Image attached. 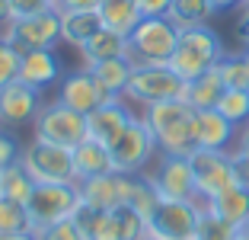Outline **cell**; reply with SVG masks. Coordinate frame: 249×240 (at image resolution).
I'll return each mask as SVG.
<instances>
[{
  "label": "cell",
  "mask_w": 249,
  "mask_h": 240,
  "mask_svg": "<svg viewBox=\"0 0 249 240\" xmlns=\"http://www.w3.org/2000/svg\"><path fill=\"white\" fill-rule=\"evenodd\" d=\"M154 135L157 147L163 154H179V157H189L198 147L195 141V109H192L185 100H166V102H154V106H144V116H141Z\"/></svg>",
  "instance_id": "1"
},
{
  "label": "cell",
  "mask_w": 249,
  "mask_h": 240,
  "mask_svg": "<svg viewBox=\"0 0 249 240\" xmlns=\"http://www.w3.org/2000/svg\"><path fill=\"white\" fill-rule=\"evenodd\" d=\"M224 55H227L224 42L211 26H192V29H179V45L169 58V67L189 83V80L201 77L205 71L217 67Z\"/></svg>",
  "instance_id": "2"
},
{
  "label": "cell",
  "mask_w": 249,
  "mask_h": 240,
  "mask_svg": "<svg viewBox=\"0 0 249 240\" xmlns=\"http://www.w3.org/2000/svg\"><path fill=\"white\" fill-rule=\"evenodd\" d=\"M179 45V26L169 16H144L128 32V58L134 64H169Z\"/></svg>",
  "instance_id": "3"
},
{
  "label": "cell",
  "mask_w": 249,
  "mask_h": 240,
  "mask_svg": "<svg viewBox=\"0 0 249 240\" xmlns=\"http://www.w3.org/2000/svg\"><path fill=\"white\" fill-rule=\"evenodd\" d=\"M32 135L38 141H48V144H61V147H77L80 141L89 138V122L83 112L71 109L67 102L52 100L45 102L38 116L32 119Z\"/></svg>",
  "instance_id": "4"
},
{
  "label": "cell",
  "mask_w": 249,
  "mask_h": 240,
  "mask_svg": "<svg viewBox=\"0 0 249 240\" xmlns=\"http://www.w3.org/2000/svg\"><path fill=\"white\" fill-rule=\"evenodd\" d=\"M185 83L169 64H134L131 83H128V100L141 106H154L166 100H185Z\"/></svg>",
  "instance_id": "5"
},
{
  "label": "cell",
  "mask_w": 249,
  "mask_h": 240,
  "mask_svg": "<svg viewBox=\"0 0 249 240\" xmlns=\"http://www.w3.org/2000/svg\"><path fill=\"white\" fill-rule=\"evenodd\" d=\"M201 208V199H163L147 218V234L157 240H195Z\"/></svg>",
  "instance_id": "6"
},
{
  "label": "cell",
  "mask_w": 249,
  "mask_h": 240,
  "mask_svg": "<svg viewBox=\"0 0 249 240\" xmlns=\"http://www.w3.org/2000/svg\"><path fill=\"white\" fill-rule=\"evenodd\" d=\"M22 163L36 176V182H77L71 147L32 138V144H26V151H22Z\"/></svg>",
  "instance_id": "7"
},
{
  "label": "cell",
  "mask_w": 249,
  "mask_h": 240,
  "mask_svg": "<svg viewBox=\"0 0 249 240\" xmlns=\"http://www.w3.org/2000/svg\"><path fill=\"white\" fill-rule=\"evenodd\" d=\"M3 39L16 45L19 51H36V48H54L61 39V10H45L32 16H16L3 29Z\"/></svg>",
  "instance_id": "8"
},
{
  "label": "cell",
  "mask_w": 249,
  "mask_h": 240,
  "mask_svg": "<svg viewBox=\"0 0 249 240\" xmlns=\"http://www.w3.org/2000/svg\"><path fill=\"white\" fill-rule=\"evenodd\" d=\"M192 173H195V186H198V199H211L217 192L236 186L233 176V154L227 151H208V147H195L189 154Z\"/></svg>",
  "instance_id": "9"
},
{
  "label": "cell",
  "mask_w": 249,
  "mask_h": 240,
  "mask_svg": "<svg viewBox=\"0 0 249 240\" xmlns=\"http://www.w3.org/2000/svg\"><path fill=\"white\" fill-rule=\"evenodd\" d=\"M26 205H29V215L36 221V227L71 218L73 208L80 205V186L77 182H38Z\"/></svg>",
  "instance_id": "10"
},
{
  "label": "cell",
  "mask_w": 249,
  "mask_h": 240,
  "mask_svg": "<svg viewBox=\"0 0 249 240\" xmlns=\"http://www.w3.org/2000/svg\"><path fill=\"white\" fill-rule=\"evenodd\" d=\"M154 151H160V147H157V141H154V135H150V128H147V122L138 116L122 135H118L115 144H112L115 170L118 173H141V170L150 163Z\"/></svg>",
  "instance_id": "11"
},
{
  "label": "cell",
  "mask_w": 249,
  "mask_h": 240,
  "mask_svg": "<svg viewBox=\"0 0 249 240\" xmlns=\"http://www.w3.org/2000/svg\"><path fill=\"white\" fill-rule=\"evenodd\" d=\"M147 176L157 186L160 199H198V186H195V173H192L189 157L163 154L157 170L147 173Z\"/></svg>",
  "instance_id": "12"
},
{
  "label": "cell",
  "mask_w": 249,
  "mask_h": 240,
  "mask_svg": "<svg viewBox=\"0 0 249 240\" xmlns=\"http://www.w3.org/2000/svg\"><path fill=\"white\" fill-rule=\"evenodd\" d=\"M61 102H67L71 109L83 112V116H89V112H96L103 102H109L112 96L103 90V83L93 77V71L89 67H80V71H71L64 80H61V93H58Z\"/></svg>",
  "instance_id": "13"
},
{
  "label": "cell",
  "mask_w": 249,
  "mask_h": 240,
  "mask_svg": "<svg viewBox=\"0 0 249 240\" xmlns=\"http://www.w3.org/2000/svg\"><path fill=\"white\" fill-rule=\"evenodd\" d=\"M42 109L38 102V90L29 87L26 80H13L0 90V125L7 128H19V125L32 122Z\"/></svg>",
  "instance_id": "14"
},
{
  "label": "cell",
  "mask_w": 249,
  "mask_h": 240,
  "mask_svg": "<svg viewBox=\"0 0 249 240\" xmlns=\"http://www.w3.org/2000/svg\"><path fill=\"white\" fill-rule=\"evenodd\" d=\"M80 186V199L93 208H103V211H112L118 205L128 202V189H131V173H112L106 176H93V180H83L77 182Z\"/></svg>",
  "instance_id": "15"
},
{
  "label": "cell",
  "mask_w": 249,
  "mask_h": 240,
  "mask_svg": "<svg viewBox=\"0 0 249 240\" xmlns=\"http://www.w3.org/2000/svg\"><path fill=\"white\" fill-rule=\"evenodd\" d=\"M134 112L124 106V100L122 96H112L109 102H103L96 112H89L87 116V122H89V138H96V141H103V144H115L118 141V135H122L128 125L134 122Z\"/></svg>",
  "instance_id": "16"
},
{
  "label": "cell",
  "mask_w": 249,
  "mask_h": 240,
  "mask_svg": "<svg viewBox=\"0 0 249 240\" xmlns=\"http://www.w3.org/2000/svg\"><path fill=\"white\" fill-rule=\"evenodd\" d=\"M236 125L230 122L224 112L217 109H198L195 112V141L198 147L208 151H227V144L233 141Z\"/></svg>",
  "instance_id": "17"
},
{
  "label": "cell",
  "mask_w": 249,
  "mask_h": 240,
  "mask_svg": "<svg viewBox=\"0 0 249 240\" xmlns=\"http://www.w3.org/2000/svg\"><path fill=\"white\" fill-rule=\"evenodd\" d=\"M73 170H77V182L93 180V176H106L115 170V160H112V147L103 144L96 138H87L73 147Z\"/></svg>",
  "instance_id": "18"
},
{
  "label": "cell",
  "mask_w": 249,
  "mask_h": 240,
  "mask_svg": "<svg viewBox=\"0 0 249 240\" xmlns=\"http://www.w3.org/2000/svg\"><path fill=\"white\" fill-rule=\"evenodd\" d=\"M61 77V58L52 48H36V51H22V67H19V80H26L29 87L45 90L52 87Z\"/></svg>",
  "instance_id": "19"
},
{
  "label": "cell",
  "mask_w": 249,
  "mask_h": 240,
  "mask_svg": "<svg viewBox=\"0 0 249 240\" xmlns=\"http://www.w3.org/2000/svg\"><path fill=\"white\" fill-rule=\"evenodd\" d=\"M201 205H205L208 211H214L217 218L243 227L246 218H249V189L246 186H230V189L217 192V196H211V199H201Z\"/></svg>",
  "instance_id": "20"
},
{
  "label": "cell",
  "mask_w": 249,
  "mask_h": 240,
  "mask_svg": "<svg viewBox=\"0 0 249 240\" xmlns=\"http://www.w3.org/2000/svg\"><path fill=\"white\" fill-rule=\"evenodd\" d=\"M103 29L99 10H77V13H61V42L83 48L96 32Z\"/></svg>",
  "instance_id": "21"
},
{
  "label": "cell",
  "mask_w": 249,
  "mask_h": 240,
  "mask_svg": "<svg viewBox=\"0 0 249 240\" xmlns=\"http://www.w3.org/2000/svg\"><path fill=\"white\" fill-rule=\"evenodd\" d=\"M227 93V87H224V80H220V71L217 67H211V71H205L201 77L189 80V87H185V102H189L192 109H217L220 96Z\"/></svg>",
  "instance_id": "22"
},
{
  "label": "cell",
  "mask_w": 249,
  "mask_h": 240,
  "mask_svg": "<svg viewBox=\"0 0 249 240\" xmlns=\"http://www.w3.org/2000/svg\"><path fill=\"white\" fill-rule=\"evenodd\" d=\"M93 71V77L103 83V90L109 96H124L128 93V83H131V74H134V61L131 58H109V61H99V64H87Z\"/></svg>",
  "instance_id": "23"
},
{
  "label": "cell",
  "mask_w": 249,
  "mask_h": 240,
  "mask_svg": "<svg viewBox=\"0 0 249 240\" xmlns=\"http://www.w3.org/2000/svg\"><path fill=\"white\" fill-rule=\"evenodd\" d=\"M80 55H83L87 64H99V61H109V58H128V36L112 32V29L103 26V29L80 48Z\"/></svg>",
  "instance_id": "24"
},
{
  "label": "cell",
  "mask_w": 249,
  "mask_h": 240,
  "mask_svg": "<svg viewBox=\"0 0 249 240\" xmlns=\"http://www.w3.org/2000/svg\"><path fill=\"white\" fill-rule=\"evenodd\" d=\"M99 16H103L106 29L122 32V36H128V32L144 20L138 0H103V3H99Z\"/></svg>",
  "instance_id": "25"
},
{
  "label": "cell",
  "mask_w": 249,
  "mask_h": 240,
  "mask_svg": "<svg viewBox=\"0 0 249 240\" xmlns=\"http://www.w3.org/2000/svg\"><path fill=\"white\" fill-rule=\"evenodd\" d=\"M36 176L26 170V163H10L7 170H0V196L3 199H13V202H29L32 192H36Z\"/></svg>",
  "instance_id": "26"
},
{
  "label": "cell",
  "mask_w": 249,
  "mask_h": 240,
  "mask_svg": "<svg viewBox=\"0 0 249 240\" xmlns=\"http://www.w3.org/2000/svg\"><path fill=\"white\" fill-rule=\"evenodd\" d=\"M214 13H217L214 0H173L166 16L176 22L179 29H192V26H208V20Z\"/></svg>",
  "instance_id": "27"
},
{
  "label": "cell",
  "mask_w": 249,
  "mask_h": 240,
  "mask_svg": "<svg viewBox=\"0 0 249 240\" xmlns=\"http://www.w3.org/2000/svg\"><path fill=\"white\" fill-rule=\"evenodd\" d=\"M0 234H36L29 205L0 196Z\"/></svg>",
  "instance_id": "28"
},
{
  "label": "cell",
  "mask_w": 249,
  "mask_h": 240,
  "mask_svg": "<svg viewBox=\"0 0 249 240\" xmlns=\"http://www.w3.org/2000/svg\"><path fill=\"white\" fill-rule=\"evenodd\" d=\"M160 192H157V186L150 182V176L147 173H131V189H128V205H131L134 211H141L144 218H150L157 211V205H160Z\"/></svg>",
  "instance_id": "29"
},
{
  "label": "cell",
  "mask_w": 249,
  "mask_h": 240,
  "mask_svg": "<svg viewBox=\"0 0 249 240\" xmlns=\"http://www.w3.org/2000/svg\"><path fill=\"white\" fill-rule=\"evenodd\" d=\"M240 237V227L230 224V221L217 218L214 211L201 208V218H198V227H195V240H236Z\"/></svg>",
  "instance_id": "30"
},
{
  "label": "cell",
  "mask_w": 249,
  "mask_h": 240,
  "mask_svg": "<svg viewBox=\"0 0 249 240\" xmlns=\"http://www.w3.org/2000/svg\"><path fill=\"white\" fill-rule=\"evenodd\" d=\"M217 71H220V80L227 90H249V67H246V58L240 55H224L217 61Z\"/></svg>",
  "instance_id": "31"
},
{
  "label": "cell",
  "mask_w": 249,
  "mask_h": 240,
  "mask_svg": "<svg viewBox=\"0 0 249 240\" xmlns=\"http://www.w3.org/2000/svg\"><path fill=\"white\" fill-rule=\"evenodd\" d=\"M112 215H115V221H118L122 240H144L147 237V218L141 215V211H134L128 202L118 205V208H112Z\"/></svg>",
  "instance_id": "32"
},
{
  "label": "cell",
  "mask_w": 249,
  "mask_h": 240,
  "mask_svg": "<svg viewBox=\"0 0 249 240\" xmlns=\"http://www.w3.org/2000/svg\"><path fill=\"white\" fill-rule=\"evenodd\" d=\"M217 112H224L233 125L249 122V90H227L217 102Z\"/></svg>",
  "instance_id": "33"
},
{
  "label": "cell",
  "mask_w": 249,
  "mask_h": 240,
  "mask_svg": "<svg viewBox=\"0 0 249 240\" xmlns=\"http://www.w3.org/2000/svg\"><path fill=\"white\" fill-rule=\"evenodd\" d=\"M19 67H22V51L0 36V90L19 80Z\"/></svg>",
  "instance_id": "34"
},
{
  "label": "cell",
  "mask_w": 249,
  "mask_h": 240,
  "mask_svg": "<svg viewBox=\"0 0 249 240\" xmlns=\"http://www.w3.org/2000/svg\"><path fill=\"white\" fill-rule=\"evenodd\" d=\"M36 240H87V237H83V231L77 227L73 218H61V221H52V224L36 227Z\"/></svg>",
  "instance_id": "35"
},
{
  "label": "cell",
  "mask_w": 249,
  "mask_h": 240,
  "mask_svg": "<svg viewBox=\"0 0 249 240\" xmlns=\"http://www.w3.org/2000/svg\"><path fill=\"white\" fill-rule=\"evenodd\" d=\"M26 147L16 141L13 131H7V125H0V170H7L10 163H19Z\"/></svg>",
  "instance_id": "36"
},
{
  "label": "cell",
  "mask_w": 249,
  "mask_h": 240,
  "mask_svg": "<svg viewBox=\"0 0 249 240\" xmlns=\"http://www.w3.org/2000/svg\"><path fill=\"white\" fill-rule=\"evenodd\" d=\"M13 3V20L16 16H32L45 10H58V0H10Z\"/></svg>",
  "instance_id": "37"
},
{
  "label": "cell",
  "mask_w": 249,
  "mask_h": 240,
  "mask_svg": "<svg viewBox=\"0 0 249 240\" xmlns=\"http://www.w3.org/2000/svg\"><path fill=\"white\" fill-rule=\"evenodd\" d=\"M138 7L144 16H166L169 7H173V0H138Z\"/></svg>",
  "instance_id": "38"
},
{
  "label": "cell",
  "mask_w": 249,
  "mask_h": 240,
  "mask_svg": "<svg viewBox=\"0 0 249 240\" xmlns=\"http://www.w3.org/2000/svg\"><path fill=\"white\" fill-rule=\"evenodd\" d=\"M233 176H236V186L249 189V157H243L240 151H233Z\"/></svg>",
  "instance_id": "39"
},
{
  "label": "cell",
  "mask_w": 249,
  "mask_h": 240,
  "mask_svg": "<svg viewBox=\"0 0 249 240\" xmlns=\"http://www.w3.org/2000/svg\"><path fill=\"white\" fill-rule=\"evenodd\" d=\"M103 0H58L61 13H77V10H99Z\"/></svg>",
  "instance_id": "40"
},
{
  "label": "cell",
  "mask_w": 249,
  "mask_h": 240,
  "mask_svg": "<svg viewBox=\"0 0 249 240\" xmlns=\"http://www.w3.org/2000/svg\"><path fill=\"white\" fill-rule=\"evenodd\" d=\"M13 22V3L10 0H0V29H7Z\"/></svg>",
  "instance_id": "41"
},
{
  "label": "cell",
  "mask_w": 249,
  "mask_h": 240,
  "mask_svg": "<svg viewBox=\"0 0 249 240\" xmlns=\"http://www.w3.org/2000/svg\"><path fill=\"white\" fill-rule=\"evenodd\" d=\"M236 151H240L243 157H249V125H246V131L240 135V147H236Z\"/></svg>",
  "instance_id": "42"
},
{
  "label": "cell",
  "mask_w": 249,
  "mask_h": 240,
  "mask_svg": "<svg viewBox=\"0 0 249 240\" xmlns=\"http://www.w3.org/2000/svg\"><path fill=\"white\" fill-rule=\"evenodd\" d=\"M240 39H243V42L249 45V10H246V16L240 20Z\"/></svg>",
  "instance_id": "43"
},
{
  "label": "cell",
  "mask_w": 249,
  "mask_h": 240,
  "mask_svg": "<svg viewBox=\"0 0 249 240\" xmlns=\"http://www.w3.org/2000/svg\"><path fill=\"white\" fill-rule=\"evenodd\" d=\"M0 240H36V234H0Z\"/></svg>",
  "instance_id": "44"
},
{
  "label": "cell",
  "mask_w": 249,
  "mask_h": 240,
  "mask_svg": "<svg viewBox=\"0 0 249 240\" xmlns=\"http://www.w3.org/2000/svg\"><path fill=\"white\" fill-rule=\"evenodd\" d=\"M236 3H243V0H214L217 10H230V7H236Z\"/></svg>",
  "instance_id": "45"
},
{
  "label": "cell",
  "mask_w": 249,
  "mask_h": 240,
  "mask_svg": "<svg viewBox=\"0 0 249 240\" xmlns=\"http://www.w3.org/2000/svg\"><path fill=\"white\" fill-rule=\"evenodd\" d=\"M240 234H246V237H249V218H246V224L240 227Z\"/></svg>",
  "instance_id": "46"
},
{
  "label": "cell",
  "mask_w": 249,
  "mask_h": 240,
  "mask_svg": "<svg viewBox=\"0 0 249 240\" xmlns=\"http://www.w3.org/2000/svg\"><path fill=\"white\" fill-rule=\"evenodd\" d=\"M243 58H246V67H249V45H246V48H243Z\"/></svg>",
  "instance_id": "47"
},
{
  "label": "cell",
  "mask_w": 249,
  "mask_h": 240,
  "mask_svg": "<svg viewBox=\"0 0 249 240\" xmlns=\"http://www.w3.org/2000/svg\"><path fill=\"white\" fill-rule=\"evenodd\" d=\"M236 240H249V237H246V234H240V237H236Z\"/></svg>",
  "instance_id": "48"
},
{
  "label": "cell",
  "mask_w": 249,
  "mask_h": 240,
  "mask_svg": "<svg viewBox=\"0 0 249 240\" xmlns=\"http://www.w3.org/2000/svg\"><path fill=\"white\" fill-rule=\"evenodd\" d=\"M243 7H246V10H249V0H243Z\"/></svg>",
  "instance_id": "49"
},
{
  "label": "cell",
  "mask_w": 249,
  "mask_h": 240,
  "mask_svg": "<svg viewBox=\"0 0 249 240\" xmlns=\"http://www.w3.org/2000/svg\"><path fill=\"white\" fill-rule=\"evenodd\" d=\"M144 240H157V237H150V234H147V237H144Z\"/></svg>",
  "instance_id": "50"
}]
</instances>
